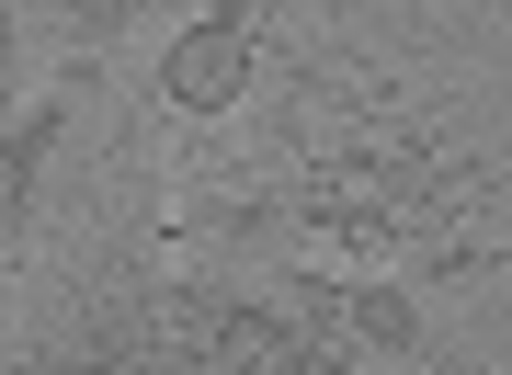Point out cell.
Wrapping results in <instances>:
<instances>
[{
  "mask_svg": "<svg viewBox=\"0 0 512 375\" xmlns=\"http://www.w3.org/2000/svg\"><path fill=\"white\" fill-rule=\"evenodd\" d=\"M239 80H251V0L217 12V23H194V35L171 46V103L217 114V103H239Z\"/></svg>",
  "mask_w": 512,
  "mask_h": 375,
  "instance_id": "1",
  "label": "cell"
},
{
  "mask_svg": "<svg viewBox=\"0 0 512 375\" xmlns=\"http://www.w3.org/2000/svg\"><path fill=\"white\" fill-rule=\"evenodd\" d=\"M0 80H12V35H0Z\"/></svg>",
  "mask_w": 512,
  "mask_h": 375,
  "instance_id": "2",
  "label": "cell"
}]
</instances>
